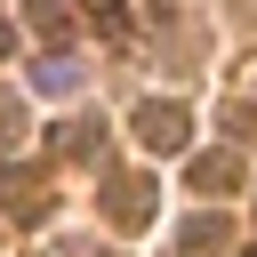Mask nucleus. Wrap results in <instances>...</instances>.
<instances>
[{"label":"nucleus","instance_id":"39448f33","mask_svg":"<svg viewBox=\"0 0 257 257\" xmlns=\"http://www.w3.org/2000/svg\"><path fill=\"white\" fill-rule=\"evenodd\" d=\"M56 153H64V161H104V120H96V112L56 120Z\"/></svg>","mask_w":257,"mask_h":257},{"label":"nucleus","instance_id":"0eeeda50","mask_svg":"<svg viewBox=\"0 0 257 257\" xmlns=\"http://www.w3.org/2000/svg\"><path fill=\"white\" fill-rule=\"evenodd\" d=\"M32 88H40V96H72V88H80V64H72V48H48V56L32 64Z\"/></svg>","mask_w":257,"mask_h":257},{"label":"nucleus","instance_id":"423d86ee","mask_svg":"<svg viewBox=\"0 0 257 257\" xmlns=\"http://www.w3.org/2000/svg\"><path fill=\"white\" fill-rule=\"evenodd\" d=\"M233 241V225L217 217V209H201V217H185V233H177V257H217Z\"/></svg>","mask_w":257,"mask_h":257},{"label":"nucleus","instance_id":"1a4fd4ad","mask_svg":"<svg viewBox=\"0 0 257 257\" xmlns=\"http://www.w3.org/2000/svg\"><path fill=\"white\" fill-rule=\"evenodd\" d=\"M16 128H24V112H16V96H0V145H16Z\"/></svg>","mask_w":257,"mask_h":257},{"label":"nucleus","instance_id":"9b49d317","mask_svg":"<svg viewBox=\"0 0 257 257\" xmlns=\"http://www.w3.org/2000/svg\"><path fill=\"white\" fill-rule=\"evenodd\" d=\"M88 8H112V0H88Z\"/></svg>","mask_w":257,"mask_h":257},{"label":"nucleus","instance_id":"f8f14e48","mask_svg":"<svg viewBox=\"0 0 257 257\" xmlns=\"http://www.w3.org/2000/svg\"><path fill=\"white\" fill-rule=\"evenodd\" d=\"M241 257H257V249H241Z\"/></svg>","mask_w":257,"mask_h":257},{"label":"nucleus","instance_id":"20e7f679","mask_svg":"<svg viewBox=\"0 0 257 257\" xmlns=\"http://www.w3.org/2000/svg\"><path fill=\"white\" fill-rule=\"evenodd\" d=\"M0 209H8L16 225H40V217H48V185H40L32 169H8V185H0Z\"/></svg>","mask_w":257,"mask_h":257},{"label":"nucleus","instance_id":"f257e3e1","mask_svg":"<svg viewBox=\"0 0 257 257\" xmlns=\"http://www.w3.org/2000/svg\"><path fill=\"white\" fill-rule=\"evenodd\" d=\"M96 201H104V217H112L120 233H145L153 209H161V185H153L145 169H104V193H96Z\"/></svg>","mask_w":257,"mask_h":257},{"label":"nucleus","instance_id":"9d476101","mask_svg":"<svg viewBox=\"0 0 257 257\" xmlns=\"http://www.w3.org/2000/svg\"><path fill=\"white\" fill-rule=\"evenodd\" d=\"M8 48H16V24H8V16H0V56H8Z\"/></svg>","mask_w":257,"mask_h":257},{"label":"nucleus","instance_id":"7ed1b4c3","mask_svg":"<svg viewBox=\"0 0 257 257\" xmlns=\"http://www.w3.org/2000/svg\"><path fill=\"white\" fill-rule=\"evenodd\" d=\"M185 185L193 193H241V153H193L185 161Z\"/></svg>","mask_w":257,"mask_h":257},{"label":"nucleus","instance_id":"6e6552de","mask_svg":"<svg viewBox=\"0 0 257 257\" xmlns=\"http://www.w3.org/2000/svg\"><path fill=\"white\" fill-rule=\"evenodd\" d=\"M24 24H32L48 48H72V8H64V0H24Z\"/></svg>","mask_w":257,"mask_h":257},{"label":"nucleus","instance_id":"f03ea898","mask_svg":"<svg viewBox=\"0 0 257 257\" xmlns=\"http://www.w3.org/2000/svg\"><path fill=\"white\" fill-rule=\"evenodd\" d=\"M137 137H145L153 153H185V145H193V112L169 104V96H153V104H137Z\"/></svg>","mask_w":257,"mask_h":257}]
</instances>
